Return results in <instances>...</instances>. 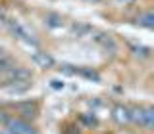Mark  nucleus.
<instances>
[{
    "instance_id": "nucleus-13",
    "label": "nucleus",
    "mask_w": 154,
    "mask_h": 134,
    "mask_svg": "<svg viewBox=\"0 0 154 134\" xmlns=\"http://www.w3.org/2000/svg\"><path fill=\"white\" fill-rule=\"evenodd\" d=\"M52 88H64V83H60V80H52Z\"/></svg>"
},
{
    "instance_id": "nucleus-5",
    "label": "nucleus",
    "mask_w": 154,
    "mask_h": 134,
    "mask_svg": "<svg viewBox=\"0 0 154 134\" xmlns=\"http://www.w3.org/2000/svg\"><path fill=\"white\" fill-rule=\"evenodd\" d=\"M129 119H131V123L139 124V127H144V107H141V105L129 107Z\"/></svg>"
},
{
    "instance_id": "nucleus-15",
    "label": "nucleus",
    "mask_w": 154,
    "mask_h": 134,
    "mask_svg": "<svg viewBox=\"0 0 154 134\" xmlns=\"http://www.w3.org/2000/svg\"><path fill=\"white\" fill-rule=\"evenodd\" d=\"M67 134H81V132L77 130V128H73V130H69V132H67Z\"/></svg>"
},
{
    "instance_id": "nucleus-14",
    "label": "nucleus",
    "mask_w": 154,
    "mask_h": 134,
    "mask_svg": "<svg viewBox=\"0 0 154 134\" xmlns=\"http://www.w3.org/2000/svg\"><path fill=\"white\" fill-rule=\"evenodd\" d=\"M4 119H6V117H4V111H2V107H0V121H4Z\"/></svg>"
},
{
    "instance_id": "nucleus-4",
    "label": "nucleus",
    "mask_w": 154,
    "mask_h": 134,
    "mask_svg": "<svg viewBox=\"0 0 154 134\" xmlns=\"http://www.w3.org/2000/svg\"><path fill=\"white\" fill-rule=\"evenodd\" d=\"M33 61H35L38 67H45V69L54 65V57L48 56L46 52H35V54H33Z\"/></svg>"
},
{
    "instance_id": "nucleus-2",
    "label": "nucleus",
    "mask_w": 154,
    "mask_h": 134,
    "mask_svg": "<svg viewBox=\"0 0 154 134\" xmlns=\"http://www.w3.org/2000/svg\"><path fill=\"white\" fill-rule=\"evenodd\" d=\"M14 109L21 115V119H35L38 115V103L37 102H19L14 103Z\"/></svg>"
},
{
    "instance_id": "nucleus-17",
    "label": "nucleus",
    "mask_w": 154,
    "mask_h": 134,
    "mask_svg": "<svg viewBox=\"0 0 154 134\" xmlns=\"http://www.w3.org/2000/svg\"><path fill=\"white\" fill-rule=\"evenodd\" d=\"M93 2H100V0H93Z\"/></svg>"
},
{
    "instance_id": "nucleus-1",
    "label": "nucleus",
    "mask_w": 154,
    "mask_h": 134,
    "mask_svg": "<svg viewBox=\"0 0 154 134\" xmlns=\"http://www.w3.org/2000/svg\"><path fill=\"white\" fill-rule=\"evenodd\" d=\"M4 127L12 134H38L37 128L21 117H6L4 119Z\"/></svg>"
},
{
    "instance_id": "nucleus-10",
    "label": "nucleus",
    "mask_w": 154,
    "mask_h": 134,
    "mask_svg": "<svg viewBox=\"0 0 154 134\" xmlns=\"http://www.w3.org/2000/svg\"><path fill=\"white\" fill-rule=\"evenodd\" d=\"M46 25L48 27H52V29H56V27H62V23H64V21H62V16H58V13H46Z\"/></svg>"
},
{
    "instance_id": "nucleus-16",
    "label": "nucleus",
    "mask_w": 154,
    "mask_h": 134,
    "mask_svg": "<svg viewBox=\"0 0 154 134\" xmlns=\"http://www.w3.org/2000/svg\"><path fill=\"white\" fill-rule=\"evenodd\" d=\"M0 134H12L10 130H6V128H4V130H0Z\"/></svg>"
},
{
    "instance_id": "nucleus-3",
    "label": "nucleus",
    "mask_w": 154,
    "mask_h": 134,
    "mask_svg": "<svg viewBox=\"0 0 154 134\" xmlns=\"http://www.w3.org/2000/svg\"><path fill=\"white\" fill-rule=\"evenodd\" d=\"M112 117H114V121L118 123V124L131 123V119H129V107H125V105H122V103H118L112 109Z\"/></svg>"
},
{
    "instance_id": "nucleus-11",
    "label": "nucleus",
    "mask_w": 154,
    "mask_h": 134,
    "mask_svg": "<svg viewBox=\"0 0 154 134\" xmlns=\"http://www.w3.org/2000/svg\"><path fill=\"white\" fill-rule=\"evenodd\" d=\"M135 56H141V57H150V50L148 48H143V46H133L131 48Z\"/></svg>"
},
{
    "instance_id": "nucleus-6",
    "label": "nucleus",
    "mask_w": 154,
    "mask_h": 134,
    "mask_svg": "<svg viewBox=\"0 0 154 134\" xmlns=\"http://www.w3.org/2000/svg\"><path fill=\"white\" fill-rule=\"evenodd\" d=\"M12 29H14V33H16V36H19L21 40H25V42H29V44H37V40L33 38L29 33L23 29L21 25H17V23H12Z\"/></svg>"
},
{
    "instance_id": "nucleus-12",
    "label": "nucleus",
    "mask_w": 154,
    "mask_h": 134,
    "mask_svg": "<svg viewBox=\"0 0 154 134\" xmlns=\"http://www.w3.org/2000/svg\"><path fill=\"white\" fill-rule=\"evenodd\" d=\"M81 121H83L85 124H87V127H96V117H94V115L93 113H89V115H81Z\"/></svg>"
},
{
    "instance_id": "nucleus-9",
    "label": "nucleus",
    "mask_w": 154,
    "mask_h": 134,
    "mask_svg": "<svg viewBox=\"0 0 154 134\" xmlns=\"http://www.w3.org/2000/svg\"><path fill=\"white\" fill-rule=\"evenodd\" d=\"M75 73L81 75V77H85V79L94 80V83H98V80H100V75L96 73L94 69H87V67H83V69H75Z\"/></svg>"
},
{
    "instance_id": "nucleus-8",
    "label": "nucleus",
    "mask_w": 154,
    "mask_h": 134,
    "mask_svg": "<svg viewBox=\"0 0 154 134\" xmlns=\"http://www.w3.org/2000/svg\"><path fill=\"white\" fill-rule=\"evenodd\" d=\"M144 128L154 130V105L144 107Z\"/></svg>"
},
{
    "instance_id": "nucleus-7",
    "label": "nucleus",
    "mask_w": 154,
    "mask_h": 134,
    "mask_svg": "<svg viewBox=\"0 0 154 134\" xmlns=\"http://www.w3.org/2000/svg\"><path fill=\"white\" fill-rule=\"evenodd\" d=\"M137 21H139V25H143V27H154V10H146V12H143L141 16L137 17Z\"/></svg>"
}]
</instances>
